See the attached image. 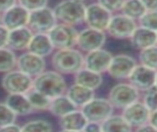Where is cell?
Here are the masks:
<instances>
[{
    "label": "cell",
    "instance_id": "28",
    "mask_svg": "<svg viewBox=\"0 0 157 132\" xmlns=\"http://www.w3.org/2000/svg\"><path fill=\"white\" fill-rule=\"evenodd\" d=\"M26 95L33 110H49V107H50L51 99H49L48 97L44 96L38 91L34 90L33 88L31 91H29Z\"/></svg>",
    "mask_w": 157,
    "mask_h": 132
},
{
    "label": "cell",
    "instance_id": "36",
    "mask_svg": "<svg viewBox=\"0 0 157 132\" xmlns=\"http://www.w3.org/2000/svg\"><path fill=\"white\" fill-rule=\"evenodd\" d=\"M125 1L126 0H98V4H100L103 8L112 13L122 10Z\"/></svg>",
    "mask_w": 157,
    "mask_h": 132
},
{
    "label": "cell",
    "instance_id": "20",
    "mask_svg": "<svg viewBox=\"0 0 157 132\" xmlns=\"http://www.w3.org/2000/svg\"><path fill=\"white\" fill-rule=\"evenodd\" d=\"M53 45L47 34H36L33 35L28 50L29 52L34 53L38 56L45 57L53 50Z\"/></svg>",
    "mask_w": 157,
    "mask_h": 132
},
{
    "label": "cell",
    "instance_id": "2",
    "mask_svg": "<svg viewBox=\"0 0 157 132\" xmlns=\"http://www.w3.org/2000/svg\"><path fill=\"white\" fill-rule=\"evenodd\" d=\"M52 65L62 74H76L85 66V57L77 50H59L52 57Z\"/></svg>",
    "mask_w": 157,
    "mask_h": 132
},
{
    "label": "cell",
    "instance_id": "29",
    "mask_svg": "<svg viewBox=\"0 0 157 132\" xmlns=\"http://www.w3.org/2000/svg\"><path fill=\"white\" fill-rule=\"evenodd\" d=\"M17 65V58L11 48H0V72H10Z\"/></svg>",
    "mask_w": 157,
    "mask_h": 132
},
{
    "label": "cell",
    "instance_id": "10",
    "mask_svg": "<svg viewBox=\"0 0 157 132\" xmlns=\"http://www.w3.org/2000/svg\"><path fill=\"white\" fill-rule=\"evenodd\" d=\"M111 18V12L106 10L98 3L90 4L86 9L85 21L87 24L88 28L104 32L107 30Z\"/></svg>",
    "mask_w": 157,
    "mask_h": 132
},
{
    "label": "cell",
    "instance_id": "24",
    "mask_svg": "<svg viewBox=\"0 0 157 132\" xmlns=\"http://www.w3.org/2000/svg\"><path fill=\"white\" fill-rule=\"evenodd\" d=\"M75 82L90 90H95L102 84V76L99 73L82 68L75 74Z\"/></svg>",
    "mask_w": 157,
    "mask_h": 132
},
{
    "label": "cell",
    "instance_id": "33",
    "mask_svg": "<svg viewBox=\"0 0 157 132\" xmlns=\"http://www.w3.org/2000/svg\"><path fill=\"white\" fill-rule=\"evenodd\" d=\"M140 27L149 29L151 31L157 32V10L146 11L145 14L140 19Z\"/></svg>",
    "mask_w": 157,
    "mask_h": 132
},
{
    "label": "cell",
    "instance_id": "30",
    "mask_svg": "<svg viewBox=\"0 0 157 132\" xmlns=\"http://www.w3.org/2000/svg\"><path fill=\"white\" fill-rule=\"evenodd\" d=\"M140 60L142 65L157 71V45L140 50Z\"/></svg>",
    "mask_w": 157,
    "mask_h": 132
},
{
    "label": "cell",
    "instance_id": "13",
    "mask_svg": "<svg viewBox=\"0 0 157 132\" xmlns=\"http://www.w3.org/2000/svg\"><path fill=\"white\" fill-rule=\"evenodd\" d=\"M29 12L23 6L14 5L7 11L3 13L1 17L2 25L6 27L9 31L16 30V29L27 27L29 24Z\"/></svg>",
    "mask_w": 157,
    "mask_h": 132
},
{
    "label": "cell",
    "instance_id": "31",
    "mask_svg": "<svg viewBox=\"0 0 157 132\" xmlns=\"http://www.w3.org/2000/svg\"><path fill=\"white\" fill-rule=\"evenodd\" d=\"M22 132H53V127L46 120L36 119L25 124L22 127Z\"/></svg>",
    "mask_w": 157,
    "mask_h": 132
},
{
    "label": "cell",
    "instance_id": "41",
    "mask_svg": "<svg viewBox=\"0 0 157 132\" xmlns=\"http://www.w3.org/2000/svg\"><path fill=\"white\" fill-rule=\"evenodd\" d=\"M0 132H22V127L13 123L7 126L0 127Z\"/></svg>",
    "mask_w": 157,
    "mask_h": 132
},
{
    "label": "cell",
    "instance_id": "9",
    "mask_svg": "<svg viewBox=\"0 0 157 132\" xmlns=\"http://www.w3.org/2000/svg\"><path fill=\"white\" fill-rule=\"evenodd\" d=\"M157 71L144 65H136L129 76L132 86L140 91H149L155 87Z\"/></svg>",
    "mask_w": 157,
    "mask_h": 132
},
{
    "label": "cell",
    "instance_id": "3",
    "mask_svg": "<svg viewBox=\"0 0 157 132\" xmlns=\"http://www.w3.org/2000/svg\"><path fill=\"white\" fill-rule=\"evenodd\" d=\"M86 9L82 0H63L54 7L53 11L57 20L74 26L85 21Z\"/></svg>",
    "mask_w": 157,
    "mask_h": 132
},
{
    "label": "cell",
    "instance_id": "14",
    "mask_svg": "<svg viewBox=\"0 0 157 132\" xmlns=\"http://www.w3.org/2000/svg\"><path fill=\"white\" fill-rule=\"evenodd\" d=\"M17 66L20 71L31 77L40 75L45 69V60L32 52H26L17 59Z\"/></svg>",
    "mask_w": 157,
    "mask_h": 132
},
{
    "label": "cell",
    "instance_id": "21",
    "mask_svg": "<svg viewBox=\"0 0 157 132\" xmlns=\"http://www.w3.org/2000/svg\"><path fill=\"white\" fill-rule=\"evenodd\" d=\"M5 104L17 115H27L33 110L26 94H9Z\"/></svg>",
    "mask_w": 157,
    "mask_h": 132
},
{
    "label": "cell",
    "instance_id": "40",
    "mask_svg": "<svg viewBox=\"0 0 157 132\" xmlns=\"http://www.w3.org/2000/svg\"><path fill=\"white\" fill-rule=\"evenodd\" d=\"M147 11L157 10V0H141Z\"/></svg>",
    "mask_w": 157,
    "mask_h": 132
},
{
    "label": "cell",
    "instance_id": "15",
    "mask_svg": "<svg viewBox=\"0 0 157 132\" xmlns=\"http://www.w3.org/2000/svg\"><path fill=\"white\" fill-rule=\"evenodd\" d=\"M136 66V60L132 57L126 54H119L112 57L107 72L115 79H125L129 78Z\"/></svg>",
    "mask_w": 157,
    "mask_h": 132
},
{
    "label": "cell",
    "instance_id": "34",
    "mask_svg": "<svg viewBox=\"0 0 157 132\" xmlns=\"http://www.w3.org/2000/svg\"><path fill=\"white\" fill-rule=\"evenodd\" d=\"M48 0H19V4L27 9L29 12H33L46 7Z\"/></svg>",
    "mask_w": 157,
    "mask_h": 132
},
{
    "label": "cell",
    "instance_id": "39",
    "mask_svg": "<svg viewBox=\"0 0 157 132\" xmlns=\"http://www.w3.org/2000/svg\"><path fill=\"white\" fill-rule=\"evenodd\" d=\"M17 0H0V12H5L8 9L16 5Z\"/></svg>",
    "mask_w": 157,
    "mask_h": 132
},
{
    "label": "cell",
    "instance_id": "4",
    "mask_svg": "<svg viewBox=\"0 0 157 132\" xmlns=\"http://www.w3.org/2000/svg\"><path fill=\"white\" fill-rule=\"evenodd\" d=\"M47 35L54 48L66 50V48H73L77 45L78 33L73 26L62 23L57 24Z\"/></svg>",
    "mask_w": 157,
    "mask_h": 132
},
{
    "label": "cell",
    "instance_id": "19",
    "mask_svg": "<svg viewBox=\"0 0 157 132\" xmlns=\"http://www.w3.org/2000/svg\"><path fill=\"white\" fill-rule=\"evenodd\" d=\"M132 45L137 50H145L157 45V32L144 27H137L131 37Z\"/></svg>",
    "mask_w": 157,
    "mask_h": 132
},
{
    "label": "cell",
    "instance_id": "7",
    "mask_svg": "<svg viewBox=\"0 0 157 132\" xmlns=\"http://www.w3.org/2000/svg\"><path fill=\"white\" fill-rule=\"evenodd\" d=\"M33 85L32 77L20 70L7 72L2 79V87L9 94H27L33 89Z\"/></svg>",
    "mask_w": 157,
    "mask_h": 132
},
{
    "label": "cell",
    "instance_id": "6",
    "mask_svg": "<svg viewBox=\"0 0 157 132\" xmlns=\"http://www.w3.org/2000/svg\"><path fill=\"white\" fill-rule=\"evenodd\" d=\"M113 109L114 106H112L109 100L94 98L82 107V112L88 122L102 123L105 119L112 115Z\"/></svg>",
    "mask_w": 157,
    "mask_h": 132
},
{
    "label": "cell",
    "instance_id": "12",
    "mask_svg": "<svg viewBox=\"0 0 157 132\" xmlns=\"http://www.w3.org/2000/svg\"><path fill=\"white\" fill-rule=\"evenodd\" d=\"M106 41L105 34L103 31L87 28L78 33L77 45L82 50L90 52L100 50Z\"/></svg>",
    "mask_w": 157,
    "mask_h": 132
},
{
    "label": "cell",
    "instance_id": "42",
    "mask_svg": "<svg viewBox=\"0 0 157 132\" xmlns=\"http://www.w3.org/2000/svg\"><path fill=\"white\" fill-rule=\"evenodd\" d=\"M136 132H157V129L154 126H152L151 124L146 123L144 125H141L140 127H137Z\"/></svg>",
    "mask_w": 157,
    "mask_h": 132
},
{
    "label": "cell",
    "instance_id": "18",
    "mask_svg": "<svg viewBox=\"0 0 157 132\" xmlns=\"http://www.w3.org/2000/svg\"><path fill=\"white\" fill-rule=\"evenodd\" d=\"M33 37V31L29 27H22L9 33L8 46L14 50H23L28 48Z\"/></svg>",
    "mask_w": 157,
    "mask_h": 132
},
{
    "label": "cell",
    "instance_id": "25",
    "mask_svg": "<svg viewBox=\"0 0 157 132\" xmlns=\"http://www.w3.org/2000/svg\"><path fill=\"white\" fill-rule=\"evenodd\" d=\"M76 109H77V106L69 99L67 95L66 96L62 95L51 100L49 110L52 112V114L62 117L74 110H76Z\"/></svg>",
    "mask_w": 157,
    "mask_h": 132
},
{
    "label": "cell",
    "instance_id": "43",
    "mask_svg": "<svg viewBox=\"0 0 157 132\" xmlns=\"http://www.w3.org/2000/svg\"><path fill=\"white\" fill-rule=\"evenodd\" d=\"M149 124H151L152 126H154L157 129V110L156 111H152L150 114V117H149Z\"/></svg>",
    "mask_w": 157,
    "mask_h": 132
},
{
    "label": "cell",
    "instance_id": "26",
    "mask_svg": "<svg viewBox=\"0 0 157 132\" xmlns=\"http://www.w3.org/2000/svg\"><path fill=\"white\" fill-rule=\"evenodd\" d=\"M100 125L103 132H132V126L123 115H111Z\"/></svg>",
    "mask_w": 157,
    "mask_h": 132
},
{
    "label": "cell",
    "instance_id": "37",
    "mask_svg": "<svg viewBox=\"0 0 157 132\" xmlns=\"http://www.w3.org/2000/svg\"><path fill=\"white\" fill-rule=\"evenodd\" d=\"M10 31L2 24H0V48L8 46V38Z\"/></svg>",
    "mask_w": 157,
    "mask_h": 132
},
{
    "label": "cell",
    "instance_id": "11",
    "mask_svg": "<svg viewBox=\"0 0 157 132\" xmlns=\"http://www.w3.org/2000/svg\"><path fill=\"white\" fill-rule=\"evenodd\" d=\"M136 28L135 20L122 14V15L112 16L106 31L113 38H127L132 36Z\"/></svg>",
    "mask_w": 157,
    "mask_h": 132
},
{
    "label": "cell",
    "instance_id": "8",
    "mask_svg": "<svg viewBox=\"0 0 157 132\" xmlns=\"http://www.w3.org/2000/svg\"><path fill=\"white\" fill-rule=\"evenodd\" d=\"M139 90L131 84H117L109 92V101L113 106L118 109H125L128 106L137 102Z\"/></svg>",
    "mask_w": 157,
    "mask_h": 132
},
{
    "label": "cell",
    "instance_id": "27",
    "mask_svg": "<svg viewBox=\"0 0 157 132\" xmlns=\"http://www.w3.org/2000/svg\"><path fill=\"white\" fill-rule=\"evenodd\" d=\"M146 11V8L141 2V0H126L122 7L123 15L129 17L132 20H136V19L140 20Z\"/></svg>",
    "mask_w": 157,
    "mask_h": 132
},
{
    "label": "cell",
    "instance_id": "1",
    "mask_svg": "<svg viewBox=\"0 0 157 132\" xmlns=\"http://www.w3.org/2000/svg\"><path fill=\"white\" fill-rule=\"evenodd\" d=\"M33 88L52 100L64 95L67 90V85L59 72L46 71L34 78Z\"/></svg>",
    "mask_w": 157,
    "mask_h": 132
},
{
    "label": "cell",
    "instance_id": "32",
    "mask_svg": "<svg viewBox=\"0 0 157 132\" xmlns=\"http://www.w3.org/2000/svg\"><path fill=\"white\" fill-rule=\"evenodd\" d=\"M17 114L5 104L0 102V127L15 123Z\"/></svg>",
    "mask_w": 157,
    "mask_h": 132
},
{
    "label": "cell",
    "instance_id": "35",
    "mask_svg": "<svg viewBox=\"0 0 157 132\" xmlns=\"http://www.w3.org/2000/svg\"><path fill=\"white\" fill-rule=\"evenodd\" d=\"M146 107L152 111L157 110V88H152L151 90L147 91L146 95L144 96V102Z\"/></svg>",
    "mask_w": 157,
    "mask_h": 132
},
{
    "label": "cell",
    "instance_id": "22",
    "mask_svg": "<svg viewBox=\"0 0 157 132\" xmlns=\"http://www.w3.org/2000/svg\"><path fill=\"white\" fill-rule=\"evenodd\" d=\"M67 97L77 106H83L88 102L94 99V92L82 85L75 83L67 90Z\"/></svg>",
    "mask_w": 157,
    "mask_h": 132
},
{
    "label": "cell",
    "instance_id": "45",
    "mask_svg": "<svg viewBox=\"0 0 157 132\" xmlns=\"http://www.w3.org/2000/svg\"><path fill=\"white\" fill-rule=\"evenodd\" d=\"M155 88H157V75H156V81H155Z\"/></svg>",
    "mask_w": 157,
    "mask_h": 132
},
{
    "label": "cell",
    "instance_id": "5",
    "mask_svg": "<svg viewBox=\"0 0 157 132\" xmlns=\"http://www.w3.org/2000/svg\"><path fill=\"white\" fill-rule=\"evenodd\" d=\"M57 25V18L52 9L44 7L29 12L28 26L36 34H48Z\"/></svg>",
    "mask_w": 157,
    "mask_h": 132
},
{
    "label": "cell",
    "instance_id": "38",
    "mask_svg": "<svg viewBox=\"0 0 157 132\" xmlns=\"http://www.w3.org/2000/svg\"><path fill=\"white\" fill-rule=\"evenodd\" d=\"M82 132H103L101 129L100 123H95V122H88Z\"/></svg>",
    "mask_w": 157,
    "mask_h": 132
},
{
    "label": "cell",
    "instance_id": "44",
    "mask_svg": "<svg viewBox=\"0 0 157 132\" xmlns=\"http://www.w3.org/2000/svg\"><path fill=\"white\" fill-rule=\"evenodd\" d=\"M59 132H82V131H73V130H61V131H59Z\"/></svg>",
    "mask_w": 157,
    "mask_h": 132
},
{
    "label": "cell",
    "instance_id": "16",
    "mask_svg": "<svg viewBox=\"0 0 157 132\" xmlns=\"http://www.w3.org/2000/svg\"><path fill=\"white\" fill-rule=\"evenodd\" d=\"M112 57L109 51L102 48L90 51L85 57V67L90 71L101 74L108 70Z\"/></svg>",
    "mask_w": 157,
    "mask_h": 132
},
{
    "label": "cell",
    "instance_id": "17",
    "mask_svg": "<svg viewBox=\"0 0 157 132\" xmlns=\"http://www.w3.org/2000/svg\"><path fill=\"white\" fill-rule=\"evenodd\" d=\"M150 114V110L144 104L135 102L134 104L125 107L123 111V117L129 122L132 127H140L149 121Z\"/></svg>",
    "mask_w": 157,
    "mask_h": 132
},
{
    "label": "cell",
    "instance_id": "23",
    "mask_svg": "<svg viewBox=\"0 0 157 132\" xmlns=\"http://www.w3.org/2000/svg\"><path fill=\"white\" fill-rule=\"evenodd\" d=\"M87 123L88 121L82 112L77 110L60 117V126L64 130L82 131Z\"/></svg>",
    "mask_w": 157,
    "mask_h": 132
}]
</instances>
